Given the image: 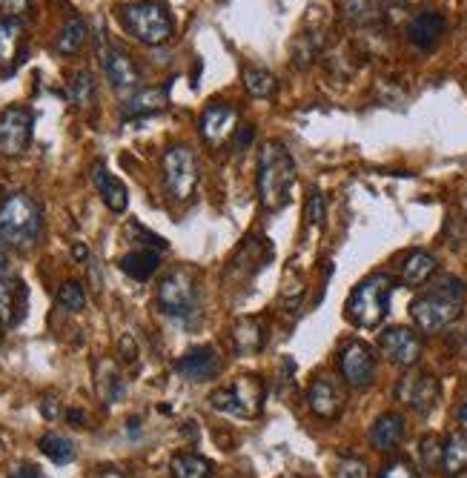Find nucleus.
Here are the masks:
<instances>
[{
  "mask_svg": "<svg viewBox=\"0 0 467 478\" xmlns=\"http://www.w3.org/2000/svg\"><path fill=\"white\" fill-rule=\"evenodd\" d=\"M462 307H464V283L453 275H442L427 287V292L413 299L410 318L419 332L436 335L447 330L462 315Z\"/></svg>",
  "mask_w": 467,
  "mask_h": 478,
  "instance_id": "f257e3e1",
  "label": "nucleus"
},
{
  "mask_svg": "<svg viewBox=\"0 0 467 478\" xmlns=\"http://www.w3.org/2000/svg\"><path fill=\"white\" fill-rule=\"evenodd\" d=\"M295 187V161L278 140H267L258 155V198L267 212H278L290 203Z\"/></svg>",
  "mask_w": 467,
  "mask_h": 478,
  "instance_id": "f03ea898",
  "label": "nucleus"
},
{
  "mask_svg": "<svg viewBox=\"0 0 467 478\" xmlns=\"http://www.w3.org/2000/svg\"><path fill=\"white\" fill-rule=\"evenodd\" d=\"M41 206L29 192H9L0 201V241L15 250H32L41 238Z\"/></svg>",
  "mask_w": 467,
  "mask_h": 478,
  "instance_id": "7ed1b4c3",
  "label": "nucleus"
},
{
  "mask_svg": "<svg viewBox=\"0 0 467 478\" xmlns=\"http://www.w3.org/2000/svg\"><path fill=\"white\" fill-rule=\"evenodd\" d=\"M393 290H396V281L387 273H373L365 281H358V287L350 292V299L344 304L347 321L361 330L379 327L387 318V313H391Z\"/></svg>",
  "mask_w": 467,
  "mask_h": 478,
  "instance_id": "20e7f679",
  "label": "nucleus"
},
{
  "mask_svg": "<svg viewBox=\"0 0 467 478\" xmlns=\"http://www.w3.org/2000/svg\"><path fill=\"white\" fill-rule=\"evenodd\" d=\"M118 20L144 46H161L173 37L170 9L158 0H135V4L118 6Z\"/></svg>",
  "mask_w": 467,
  "mask_h": 478,
  "instance_id": "39448f33",
  "label": "nucleus"
},
{
  "mask_svg": "<svg viewBox=\"0 0 467 478\" xmlns=\"http://www.w3.org/2000/svg\"><path fill=\"white\" fill-rule=\"evenodd\" d=\"M213 410L229 412V416L255 418L264 404V384L258 376H238L232 384L221 386L210 395Z\"/></svg>",
  "mask_w": 467,
  "mask_h": 478,
  "instance_id": "423d86ee",
  "label": "nucleus"
},
{
  "mask_svg": "<svg viewBox=\"0 0 467 478\" xmlns=\"http://www.w3.org/2000/svg\"><path fill=\"white\" fill-rule=\"evenodd\" d=\"M161 170H164V184L170 192L173 201H189L196 195L198 187V161L192 155L189 147L175 144L166 147L164 158H161Z\"/></svg>",
  "mask_w": 467,
  "mask_h": 478,
  "instance_id": "0eeeda50",
  "label": "nucleus"
},
{
  "mask_svg": "<svg viewBox=\"0 0 467 478\" xmlns=\"http://www.w3.org/2000/svg\"><path fill=\"white\" fill-rule=\"evenodd\" d=\"M196 301H198V283L189 269H173L158 283V292H155L158 309L173 318H189L196 313Z\"/></svg>",
  "mask_w": 467,
  "mask_h": 478,
  "instance_id": "6e6552de",
  "label": "nucleus"
},
{
  "mask_svg": "<svg viewBox=\"0 0 467 478\" xmlns=\"http://www.w3.org/2000/svg\"><path fill=\"white\" fill-rule=\"evenodd\" d=\"M439 393H442L439 390V378L427 370L407 372V376H401L396 384V398L401 404H407L416 416H427V412L436 407Z\"/></svg>",
  "mask_w": 467,
  "mask_h": 478,
  "instance_id": "1a4fd4ad",
  "label": "nucleus"
},
{
  "mask_svg": "<svg viewBox=\"0 0 467 478\" xmlns=\"http://www.w3.org/2000/svg\"><path fill=\"white\" fill-rule=\"evenodd\" d=\"M32 126L35 115L26 107H9L0 112V152L9 155V158H18L26 149H29L32 140Z\"/></svg>",
  "mask_w": 467,
  "mask_h": 478,
  "instance_id": "9d476101",
  "label": "nucleus"
},
{
  "mask_svg": "<svg viewBox=\"0 0 467 478\" xmlns=\"http://www.w3.org/2000/svg\"><path fill=\"white\" fill-rule=\"evenodd\" d=\"M339 370L344 384L353 390H367L375 376V355L365 341H350L339 353Z\"/></svg>",
  "mask_w": 467,
  "mask_h": 478,
  "instance_id": "9b49d317",
  "label": "nucleus"
},
{
  "mask_svg": "<svg viewBox=\"0 0 467 478\" xmlns=\"http://www.w3.org/2000/svg\"><path fill=\"white\" fill-rule=\"evenodd\" d=\"M98 55H101V67L107 72L109 84L118 89V92H133L141 84V72L135 67V60L126 55L124 49L112 46L103 41V32H101V44H98Z\"/></svg>",
  "mask_w": 467,
  "mask_h": 478,
  "instance_id": "f8f14e48",
  "label": "nucleus"
},
{
  "mask_svg": "<svg viewBox=\"0 0 467 478\" xmlns=\"http://www.w3.org/2000/svg\"><path fill=\"white\" fill-rule=\"evenodd\" d=\"M382 355L396 367H413L422 358V335L410 327H391L379 339Z\"/></svg>",
  "mask_w": 467,
  "mask_h": 478,
  "instance_id": "ddd939ff",
  "label": "nucleus"
},
{
  "mask_svg": "<svg viewBox=\"0 0 467 478\" xmlns=\"http://www.w3.org/2000/svg\"><path fill=\"white\" fill-rule=\"evenodd\" d=\"M344 386L330 378V376H318L313 384H310V390H307V404L310 410L316 412L318 418L324 421H335L342 416V410H344Z\"/></svg>",
  "mask_w": 467,
  "mask_h": 478,
  "instance_id": "4468645a",
  "label": "nucleus"
},
{
  "mask_svg": "<svg viewBox=\"0 0 467 478\" xmlns=\"http://www.w3.org/2000/svg\"><path fill=\"white\" fill-rule=\"evenodd\" d=\"M201 138L206 144H224V140L232 135V129H236V109L229 107L227 100H210L201 112Z\"/></svg>",
  "mask_w": 467,
  "mask_h": 478,
  "instance_id": "2eb2a0df",
  "label": "nucleus"
},
{
  "mask_svg": "<svg viewBox=\"0 0 467 478\" xmlns=\"http://www.w3.org/2000/svg\"><path fill=\"white\" fill-rule=\"evenodd\" d=\"M175 372L187 381H213L218 372H221V361L213 347H196V350L184 353L175 361Z\"/></svg>",
  "mask_w": 467,
  "mask_h": 478,
  "instance_id": "dca6fc26",
  "label": "nucleus"
},
{
  "mask_svg": "<svg viewBox=\"0 0 467 478\" xmlns=\"http://www.w3.org/2000/svg\"><path fill=\"white\" fill-rule=\"evenodd\" d=\"M26 309H29V287L20 278H0V324H23Z\"/></svg>",
  "mask_w": 467,
  "mask_h": 478,
  "instance_id": "f3484780",
  "label": "nucleus"
},
{
  "mask_svg": "<svg viewBox=\"0 0 467 478\" xmlns=\"http://www.w3.org/2000/svg\"><path fill=\"white\" fill-rule=\"evenodd\" d=\"M166 103H170V84L149 86V89H141V92H135V95H129L121 107V115H124V121L149 118V115L161 112Z\"/></svg>",
  "mask_w": 467,
  "mask_h": 478,
  "instance_id": "a211bd4d",
  "label": "nucleus"
},
{
  "mask_svg": "<svg viewBox=\"0 0 467 478\" xmlns=\"http://www.w3.org/2000/svg\"><path fill=\"white\" fill-rule=\"evenodd\" d=\"M442 35H445V18L439 12H419L407 23V41L422 52H433L439 41H442Z\"/></svg>",
  "mask_w": 467,
  "mask_h": 478,
  "instance_id": "6ab92c4d",
  "label": "nucleus"
},
{
  "mask_svg": "<svg viewBox=\"0 0 467 478\" xmlns=\"http://www.w3.org/2000/svg\"><path fill=\"white\" fill-rule=\"evenodd\" d=\"M405 435H407L405 416H399V412H384V416L375 418V424L370 427V444L375 450H382V453H391V450H396L401 442H405Z\"/></svg>",
  "mask_w": 467,
  "mask_h": 478,
  "instance_id": "aec40b11",
  "label": "nucleus"
},
{
  "mask_svg": "<svg viewBox=\"0 0 467 478\" xmlns=\"http://www.w3.org/2000/svg\"><path fill=\"white\" fill-rule=\"evenodd\" d=\"M264 344H267V324H264V318L246 315V318L238 321L236 327H232V347H236L238 355L262 353Z\"/></svg>",
  "mask_w": 467,
  "mask_h": 478,
  "instance_id": "412c9836",
  "label": "nucleus"
},
{
  "mask_svg": "<svg viewBox=\"0 0 467 478\" xmlns=\"http://www.w3.org/2000/svg\"><path fill=\"white\" fill-rule=\"evenodd\" d=\"M339 15L353 29H370L384 20V9L379 0H339Z\"/></svg>",
  "mask_w": 467,
  "mask_h": 478,
  "instance_id": "4be33fe9",
  "label": "nucleus"
},
{
  "mask_svg": "<svg viewBox=\"0 0 467 478\" xmlns=\"http://www.w3.org/2000/svg\"><path fill=\"white\" fill-rule=\"evenodd\" d=\"M93 180H95V187H98V192H101L103 203H107L112 212H118V215L126 212V206H129V192H126V187H124L121 180L115 178L101 161L93 166Z\"/></svg>",
  "mask_w": 467,
  "mask_h": 478,
  "instance_id": "5701e85b",
  "label": "nucleus"
},
{
  "mask_svg": "<svg viewBox=\"0 0 467 478\" xmlns=\"http://www.w3.org/2000/svg\"><path fill=\"white\" fill-rule=\"evenodd\" d=\"M436 275V258L424 250H413L405 255V261L399 264V278L407 287H422Z\"/></svg>",
  "mask_w": 467,
  "mask_h": 478,
  "instance_id": "b1692460",
  "label": "nucleus"
},
{
  "mask_svg": "<svg viewBox=\"0 0 467 478\" xmlns=\"http://www.w3.org/2000/svg\"><path fill=\"white\" fill-rule=\"evenodd\" d=\"M442 470L447 475L467 473V430L450 433L442 442Z\"/></svg>",
  "mask_w": 467,
  "mask_h": 478,
  "instance_id": "393cba45",
  "label": "nucleus"
},
{
  "mask_svg": "<svg viewBox=\"0 0 467 478\" xmlns=\"http://www.w3.org/2000/svg\"><path fill=\"white\" fill-rule=\"evenodd\" d=\"M158 267H161V258L152 250H135L121 258V273L129 275L133 281H149L155 273H158Z\"/></svg>",
  "mask_w": 467,
  "mask_h": 478,
  "instance_id": "a878e982",
  "label": "nucleus"
},
{
  "mask_svg": "<svg viewBox=\"0 0 467 478\" xmlns=\"http://www.w3.org/2000/svg\"><path fill=\"white\" fill-rule=\"evenodd\" d=\"M37 447H41V453L55 464H72L75 456H77L75 442L67 435H60V433H44Z\"/></svg>",
  "mask_w": 467,
  "mask_h": 478,
  "instance_id": "bb28decb",
  "label": "nucleus"
},
{
  "mask_svg": "<svg viewBox=\"0 0 467 478\" xmlns=\"http://www.w3.org/2000/svg\"><path fill=\"white\" fill-rule=\"evenodd\" d=\"M170 470H173V478H210L213 464L196 453H178L173 456Z\"/></svg>",
  "mask_w": 467,
  "mask_h": 478,
  "instance_id": "cd10ccee",
  "label": "nucleus"
},
{
  "mask_svg": "<svg viewBox=\"0 0 467 478\" xmlns=\"http://www.w3.org/2000/svg\"><path fill=\"white\" fill-rule=\"evenodd\" d=\"M84 44H86V23H84V18H69L67 26L58 32L55 49L60 52V55H77Z\"/></svg>",
  "mask_w": 467,
  "mask_h": 478,
  "instance_id": "c85d7f7f",
  "label": "nucleus"
},
{
  "mask_svg": "<svg viewBox=\"0 0 467 478\" xmlns=\"http://www.w3.org/2000/svg\"><path fill=\"white\" fill-rule=\"evenodd\" d=\"M244 89L253 98H272L278 92V81H276V75L267 72V69L246 67L244 69Z\"/></svg>",
  "mask_w": 467,
  "mask_h": 478,
  "instance_id": "c756f323",
  "label": "nucleus"
},
{
  "mask_svg": "<svg viewBox=\"0 0 467 478\" xmlns=\"http://www.w3.org/2000/svg\"><path fill=\"white\" fill-rule=\"evenodd\" d=\"M20 44V23L0 15V63H12Z\"/></svg>",
  "mask_w": 467,
  "mask_h": 478,
  "instance_id": "7c9ffc66",
  "label": "nucleus"
},
{
  "mask_svg": "<svg viewBox=\"0 0 467 478\" xmlns=\"http://www.w3.org/2000/svg\"><path fill=\"white\" fill-rule=\"evenodd\" d=\"M69 98L77 103V107H86V103H93V98H95V81H93V75H89L86 69L72 72V77H69Z\"/></svg>",
  "mask_w": 467,
  "mask_h": 478,
  "instance_id": "2f4dec72",
  "label": "nucleus"
},
{
  "mask_svg": "<svg viewBox=\"0 0 467 478\" xmlns=\"http://www.w3.org/2000/svg\"><path fill=\"white\" fill-rule=\"evenodd\" d=\"M58 304L67 309V313H81L86 307V292H84V283L77 281H67L63 287L58 290Z\"/></svg>",
  "mask_w": 467,
  "mask_h": 478,
  "instance_id": "473e14b6",
  "label": "nucleus"
},
{
  "mask_svg": "<svg viewBox=\"0 0 467 478\" xmlns=\"http://www.w3.org/2000/svg\"><path fill=\"white\" fill-rule=\"evenodd\" d=\"M304 218H307V227H321L324 218H327V206H324V195L318 189H310L307 195V206H304Z\"/></svg>",
  "mask_w": 467,
  "mask_h": 478,
  "instance_id": "72a5a7b5",
  "label": "nucleus"
},
{
  "mask_svg": "<svg viewBox=\"0 0 467 478\" xmlns=\"http://www.w3.org/2000/svg\"><path fill=\"white\" fill-rule=\"evenodd\" d=\"M32 6H35V0H0V15L23 23L32 15Z\"/></svg>",
  "mask_w": 467,
  "mask_h": 478,
  "instance_id": "f704fd0d",
  "label": "nucleus"
},
{
  "mask_svg": "<svg viewBox=\"0 0 467 478\" xmlns=\"http://www.w3.org/2000/svg\"><path fill=\"white\" fill-rule=\"evenodd\" d=\"M422 464L424 467H442V442L436 435H424L422 438Z\"/></svg>",
  "mask_w": 467,
  "mask_h": 478,
  "instance_id": "c9c22d12",
  "label": "nucleus"
},
{
  "mask_svg": "<svg viewBox=\"0 0 467 478\" xmlns=\"http://www.w3.org/2000/svg\"><path fill=\"white\" fill-rule=\"evenodd\" d=\"M379 478H422L419 475V470L413 467V464H407L405 458H396V461H391L387 467L379 473Z\"/></svg>",
  "mask_w": 467,
  "mask_h": 478,
  "instance_id": "e433bc0d",
  "label": "nucleus"
},
{
  "mask_svg": "<svg viewBox=\"0 0 467 478\" xmlns=\"http://www.w3.org/2000/svg\"><path fill=\"white\" fill-rule=\"evenodd\" d=\"M335 478H367V464L358 458H344L335 470Z\"/></svg>",
  "mask_w": 467,
  "mask_h": 478,
  "instance_id": "4c0bfd02",
  "label": "nucleus"
},
{
  "mask_svg": "<svg viewBox=\"0 0 467 478\" xmlns=\"http://www.w3.org/2000/svg\"><path fill=\"white\" fill-rule=\"evenodd\" d=\"M118 353H121L124 364H135V361H138V347L133 341V335H124V339L118 341Z\"/></svg>",
  "mask_w": 467,
  "mask_h": 478,
  "instance_id": "58836bf2",
  "label": "nucleus"
},
{
  "mask_svg": "<svg viewBox=\"0 0 467 478\" xmlns=\"http://www.w3.org/2000/svg\"><path fill=\"white\" fill-rule=\"evenodd\" d=\"M41 410H44V416L52 421V418H58L60 416V407H58V398H52V395H46L44 402H41Z\"/></svg>",
  "mask_w": 467,
  "mask_h": 478,
  "instance_id": "ea45409f",
  "label": "nucleus"
},
{
  "mask_svg": "<svg viewBox=\"0 0 467 478\" xmlns=\"http://www.w3.org/2000/svg\"><path fill=\"white\" fill-rule=\"evenodd\" d=\"M253 135H255V129H253V126H238V132H236V149L250 147Z\"/></svg>",
  "mask_w": 467,
  "mask_h": 478,
  "instance_id": "a19ab883",
  "label": "nucleus"
},
{
  "mask_svg": "<svg viewBox=\"0 0 467 478\" xmlns=\"http://www.w3.org/2000/svg\"><path fill=\"white\" fill-rule=\"evenodd\" d=\"M9 478H41V470L32 467V464H23V467H18Z\"/></svg>",
  "mask_w": 467,
  "mask_h": 478,
  "instance_id": "79ce46f5",
  "label": "nucleus"
},
{
  "mask_svg": "<svg viewBox=\"0 0 467 478\" xmlns=\"http://www.w3.org/2000/svg\"><path fill=\"white\" fill-rule=\"evenodd\" d=\"M98 478H129V475L124 470H118V467H101Z\"/></svg>",
  "mask_w": 467,
  "mask_h": 478,
  "instance_id": "37998d69",
  "label": "nucleus"
},
{
  "mask_svg": "<svg viewBox=\"0 0 467 478\" xmlns=\"http://www.w3.org/2000/svg\"><path fill=\"white\" fill-rule=\"evenodd\" d=\"M72 255H75V261H86V258H89V250L84 247V243H75V247H72Z\"/></svg>",
  "mask_w": 467,
  "mask_h": 478,
  "instance_id": "c03bdc74",
  "label": "nucleus"
},
{
  "mask_svg": "<svg viewBox=\"0 0 467 478\" xmlns=\"http://www.w3.org/2000/svg\"><path fill=\"white\" fill-rule=\"evenodd\" d=\"M6 267H9V255H6V250H4V241H0V275L6 273Z\"/></svg>",
  "mask_w": 467,
  "mask_h": 478,
  "instance_id": "a18cd8bd",
  "label": "nucleus"
},
{
  "mask_svg": "<svg viewBox=\"0 0 467 478\" xmlns=\"http://www.w3.org/2000/svg\"><path fill=\"white\" fill-rule=\"evenodd\" d=\"M456 418H459L462 424H467V402L456 407Z\"/></svg>",
  "mask_w": 467,
  "mask_h": 478,
  "instance_id": "49530a36",
  "label": "nucleus"
},
{
  "mask_svg": "<svg viewBox=\"0 0 467 478\" xmlns=\"http://www.w3.org/2000/svg\"><path fill=\"white\" fill-rule=\"evenodd\" d=\"M396 6H401V9H410L413 4H419V0H393Z\"/></svg>",
  "mask_w": 467,
  "mask_h": 478,
  "instance_id": "de8ad7c7",
  "label": "nucleus"
},
{
  "mask_svg": "<svg viewBox=\"0 0 467 478\" xmlns=\"http://www.w3.org/2000/svg\"><path fill=\"white\" fill-rule=\"evenodd\" d=\"M67 416H69V421H75V427H77V424L84 421V416H81V412H75V410H72V412H67Z\"/></svg>",
  "mask_w": 467,
  "mask_h": 478,
  "instance_id": "09e8293b",
  "label": "nucleus"
},
{
  "mask_svg": "<svg viewBox=\"0 0 467 478\" xmlns=\"http://www.w3.org/2000/svg\"><path fill=\"white\" fill-rule=\"evenodd\" d=\"M293 478H298V475H293Z\"/></svg>",
  "mask_w": 467,
  "mask_h": 478,
  "instance_id": "8fccbe9b",
  "label": "nucleus"
}]
</instances>
